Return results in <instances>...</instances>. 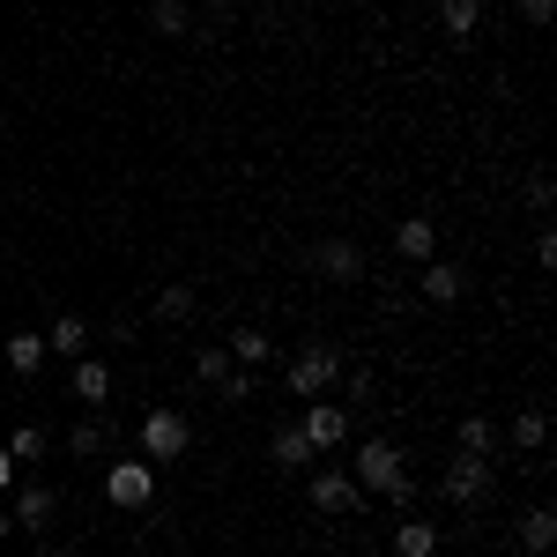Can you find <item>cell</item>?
Masks as SVG:
<instances>
[{
  "label": "cell",
  "instance_id": "6da1fadb",
  "mask_svg": "<svg viewBox=\"0 0 557 557\" xmlns=\"http://www.w3.org/2000/svg\"><path fill=\"white\" fill-rule=\"evenodd\" d=\"M343 469L357 475V491H364V498H386L394 513H409V498H417V475H409V461H401V446H394V438H357Z\"/></svg>",
  "mask_w": 557,
  "mask_h": 557
},
{
  "label": "cell",
  "instance_id": "7a4b0ae2",
  "mask_svg": "<svg viewBox=\"0 0 557 557\" xmlns=\"http://www.w3.org/2000/svg\"><path fill=\"white\" fill-rule=\"evenodd\" d=\"M335 380H343V349L335 343H305L290 364H283V386L298 394V401H320V394H335Z\"/></svg>",
  "mask_w": 557,
  "mask_h": 557
},
{
  "label": "cell",
  "instance_id": "3957f363",
  "mask_svg": "<svg viewBox=\"0 0 557 557\" xmlns=\"http://www.w3.org/2000/svg\"><path fill=\"white\" fill-rule=\"evenodd\" d=\"M438 491H446V506H461V513H475V506H491V491H498V461H475V454H454V461H446V475H438Z\"/></svg>",
  "mask_w": 557,
  "mask_h": 557
},
{
  "label": "cell",
  "instance_id": "277c9868",
  "mask_svg": "<svg viewBox=\"0 0 557 557\" xmlns=\"http://www.w3.org/2000/svg\"><path fill=\"white\" fill-rule=\"evenodd\" d=\"M186 446H194V424H186L178 409L157 401V409L141 417V461H149V469H164V461H186Z\"/></svg>",
  "mask_w": 557,
  "mask_h": 557
},
{
  "label": "cell",
  "instance_id": "5b68a950",
  "mask_svg": "<svg viewBox=\"0 0 557 557\" xmlns=\"http://www.w3.org/2000/svg\"><path fill=\"white\" fill-rule=\"evenodd\" d=\"M305 498L320 506V513H364V491H357V475L343 461H327V469L305 475Z\"/></svg>",
  "mask_w": 557,
  "mask_h": 557
},
{
  "label": "cell",
  "instance_id": "8992f818",
  "mask_svg": "<svg viewBox=\"0 0 557 557\" xmlns=\"http://www.w3.org/2000/svg\"><path fill=\"white\" fill-rule=\"evenodd\" d=\"M305 446H312V454H343L349 446V401H327V394H320V401H305Z\"/></svg>",
  "mask_w": 557,
  "mask_h": 557
},
{
  "label": "cell",
  "instance_id": "52a82bcc",
  "mask_svg": "<svg viewBox=\"0 0 557 557\" xmlns=\"http://www.w3.org/2000/svg\"><path fill=\"white\" fill-rule=\"evenodd\" d=\"M104 498H112L120 513H141V506L157 498V469H149V461H112V469H104Z\"/></svg>",
  "mask_w": 557,
  "mask_h": 557
},
{
  "label": "cell",
  "instance_id": "ba28073f",
  "mask_svg": "<svg viewBox=\"0 0 557 557\" xmlns=\"http://www.w3.org/2000/svg\"><path fill=\"white\" fill-rule=\"evenodd\" d=\"M417 290H424V305H461L469 298V268H461V260H424Z\"/></svg>",
  "mask_w": 557,
  "mask_h": 557
},
{
  "label": "cell",
  "instance_id": "9c48e42d",
  "mask_svg": "<svg viewBox=\"0 0 557 557\" xmlns=\"http://www.w3.org/2000/svg\"><path fill=\"white\" fill-rule=\"evenodd\" d=\"M8 513H15V528H30V535H45V528H52V513H60V498H52L45 483H23V491L8 498Z\"/></svg>",
  "mask_w": 557,
  "mask_h": 557
},
{
  "label": "cell",
  "instance_id": "30bf717a",
  "mask_svg": "<svg viewBox=\"0 0 557 557\" xmlns=\"http://www.w3.org/2000/svg\"><path fill=\"white\" fill-rule=\"evenodd\" d=\"M45 357H67V364L89 357V320H83V312H60V320L45 327Z\"/></svg>",
  "mask_w": 557,
  "mask_h": 557
},
{
  "label": "cell",
  "instance_id": "8fae6325",
  "mask_svg": "<svg viewBox=\"0 0 557 557\" xmlns=\"http://www.w3.org/2000/svg\"><path fill=\"white\" fill-rule=\"evenodd\" d=\"M75 401H89V409H104V401H112V364H104V357H97V349H89V357H75Z\"/></svg>",
  "mask_w": 557,
  "mask_h": 557
},
{
  "label": "cell",
  "instance_id": "7c38bea8",
  "mask_svg": "<svg viewBox=\"0 0 557 557\" xmlns=\"http://www.w3.org/2000/svg\"><path fill=\"white\" fill-rule=\"evenodd\" d=\"M312 268H320V275H335V283H364V253H357L349 238H327V246H312Z\"/></svg>",
  "mask_w": 557,
  "mask_h": 557
},
{
  "label": "cell",
  "instance_id": "4fadbf2b",
  "mask_svg": "<svg viewBox=\"0 0 557 557\" xmlns=\"http://www.w3.org/2000/svg\"><path fill=\"white\" fill-rule=\"evenodd\" d=\"M268 461H275V469H283V475H305V469H312V461H320V454L305 446V431H298V424H283V431H275V438H268Z\"/></svg>",
  "mask_w": 557,
  "mask_h": 557
},
{
  "label": "cell",
  "instance_id": "5bb4252c",
  "mask_svg": "<svg viewBox=\"0 0 557 557\" xmlns=\"http://www.w3.org/2000/svg\"><path fill=\"white\" fill-rule=\"evenodd\" d=\"M394 557H438V528L417 513H401L394 520Z\"/></svg>",
  "mask_w": 557,
  "mask_h": 557
},
{
  "label": "cell",
  "instance_id": "9a60e30c",
  "mask_svg": "<svg viewBox=\"0 0 557 557\" xmlns=\"http://www.w3.org/2000/svg\"><path fill=\"white\" fill-rule=\"evenodd\" d=\"M394 253L431 260V253H438V223H431V215H409V223H394Z\"/></svg>",
  "mask_w": 557,
  "mask_h": 557
},
{
  "label": "cell",
  "instance_id": "2e32d148",
  "mask_svg": "<svg viewBox=\"0 0 557 557\" xmlns=\"http://www.w3.org/2000/svg\"><path fill=\"white\" fill-rule=\"evenodd\" d=\"M0 357H8V372H15V380H38V364H45V335H8V343H0Z\"/></svg>",
  "mask_w": 557,
  "mask_h": 557
},
{
  "label": "cell",
  "instance_id": "e0dca14e",
  "mask_svg": "<svg viewBox=\"0 0 557 557\" xmlns=\"http://www.w3.org/2000/svg\"><path fill=\"white\" fill-rule=\"evenodd\" d=\"M454 454L491 461V454H498V424H491V417H461V431H454Z\"/></svg>",
  "mask_w": 557,
  "mask_h": 557
},
{
  "label": "cell",
  "instance_id": "ac0fdd59",
  "mask_svg": "<svg viewBox=\"0 0 557 557\" xmlns=\"http://www.w3.org/2000/svg\"><path fill=\"white\" fill-rule=\"evenodd\" d=\"M520 543H528V557H550V543H557V513L550 506H528V513H520Z\"/></svg>",
  "mask_w": 557,
  "mask_h": 557
},
{
  "label": "cell",
  "instance_id": "d6986e66",
  "mask_svg": "<svg viewBox=\"0 0 557 557\" xmlns=\"http://www.w3.org/2000/svg\"><path fill=\"white\" fill-rule=\"evenodd\" d=\"M475 23H483V0H446V8H438V30H446L454 45H469Z\"/></svg>",
  "mask_w": 557,
  "mask_h": 557
},
{
  "label": "cell",
  "instance_id": "ffe728a7",
  "mask_svg": "<svg viewBox=\"0 0 557 557\" xmlns=\"http://www.w3.org/2000/svg\"><path fill=\"white\" fill-rule=\"evenodd\" d=\"M194 283H164V290H157V320H164V327H186V320H194Z\"/></svg>",
  "mask_w": 557,
  "mask_h": 557
},
{
  "label": "cell",
  "instance_id": "44dd1931",
  "mask_svg": "<svg viewBox=\"0 0 557 557\" xmlns=\"http://www.w3.org/2000/svg\"><path fill=\"white\" fill-rule=\"evenodd\" d=\"M231 364H238L231 343H201V349H194V380H201V386H223V380H231Z\"/></svg>",
  "mask_w": 557,
  "mask_h": 557
},
{
  "label": "cell",
  "instance_id": "7402d4cb",
  "mask_svg": "<svg viewBox=\"0 0 557 557\" xmlns=\"http://www.w3.org/2000/svg\"><path fill=\"white\" fill-rule=\"evenodd\" d=\"M231 357H238L246 372H268V357H275V343H268L260 327H238V335H231Z\"/></svg>",
  "mask_w": 557,
  "mask_h": 557
},
{
  "label": "cell",
  "instance_id": "603a6c76",
  "mask_svg": "<svg viewBox=\"0 0 557 557\" xmlns=\"http://www.w3.org/2000/svg\"><path fill=\"white\" fill-rule=\"evenodd\" d=\"M104 438H112L104 417H83V424L67 431V454H75V461H97V454H104Z\"/></svg>",
  "mask_w": 557,
  "mask_h": 557
},
{
  "label": "cell",
  "instance_id": "cb8c5ba5",
  "mask_svg": "<svg viewBox=\"0 0 557 557\" xmlns=\"http://www.w3.org/2000/svg\"><path fill=\"white\" fill-rule=\"evenodd\" d=\"M543 438H550V417H543V409H520L513 417V446L520 454H543Z\"/></svg>",
  "mask_w": 557,
  "mask_h": 557
},
{
  "label": "cell",
  "instance_id": "d4e9b609",
  "mask_svg": "<svg viewBox=\"0 0 557 557\" xmlns=\"http://www.w3.org/2000/svg\"><path fill=\"white\" fill-rule=\"evenodd\" d=\"M149 23H157V38H186V23H194V15H186V0H157V8H149Z\"/></svg>",
  "mask_w": 557,
  "mask_h": 557
},
{
  "label": "cell",
  "instance_id": "484cf974",
  "mask_svg": "<svg viewBox=\"0 0 557 557\" xmlns=\"http://www.w3.org/2000/svg\"><path fill=\"white\" fill-rule=\"evenodd\" d=\"M8 454H15V469H23V461H45V431H38V424H23L15 438H8Z\"/></svg>",
  "mask_w": 557,
  "mask_h": 557
},
{
  "label": "cell",
  "instance_id": "4316f807",
  "mask_svg": "<svg viewBox=\"0 0 557 557\" xmlns=\"http://www.w3.org/2000/svg\"><path fill=\"white\" fill-rule=\"evenodd\" d=\"M253 386H260V372H246V364H231V380L215 386V394H223V401L238 409V401H253Z\"/></svg>",
  "mask_w": 557,
  "mask_h": 557
},
{
  "label": "cell",
  "instance_id": "83f0119b",
  "mask_svg": "<svg viewBox=\"0 0 557 557\" xmlns=\"http://www.w3.org/2000/svg\"><path fill=\"white\" fill-rule=\"evenodd\" d=\"M343 394L357 401V409H372V394H380V380H372V372H349V380H343Z\"/></svg>",
  "mask_w": 557,
  "mask_h": 557
},
{
  "label": "cell",
  "instance_id": "f1b7e54d",
  "mask_svg": "<svg viewBox=\"0 0 557 557\" xmlns=\"http://www.w3.org/2000/svg\"><path fill=\"white\" fill-rule=\"evenodd\" d=\"M550 194H557L550 172H528V209H550Z\"/></svg>",
  "mask_w": 557,
  "mask_h": 557
},
{
  "label": "cell",
  "instance_id": "f546056e",
  "mask_svg": "<svg viewBox=\"0 0 557 557\" xmlns=\"http://www.w3.org/2000/svg\"><path fill=\"white\" fill-rule=\"evenodd\" d=\"M520 15H528V23L543 30V23H550V0H520Z\"/></svg>",
  "mask_w": 557,
  "mask_h": 557
},
{
  "label": "cell",
  "instance_id": "4dcf8cb0",
  "mask_svg": "<svg viewBox=\"0 0 557 557\" xmlns=\"http://www.w3.org/2000/svg\"><path fill=\"white\" fill-rule=\"evenodd\" d=\"M8 491H15V454L0 446V498H8Z\"/></svg>",
  "mask_w": 557,
  "mask_h": 557
},
{
  "label": "cell",
  "instance_id": "1f68e13d",
  "mask_svg": "<svg viewBox=\"0 0 557 557\" xmlns=\"http://www.w3.org/2000/svg\"><path fill=\"white\" fill-rule=\"evenodd\" d=\"M8 535H15V513H8V506H0V543H8Z\"/></svg>",
  "mask_w": 557,
  "mask_h": 557
}]
</instances>
